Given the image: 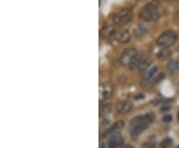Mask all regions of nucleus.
Instances as JSON below:
<instances>
[{"label": "nucleus", "mask_w": 179, "mask_h": 148, "mask_svg": "<svg viewBox=\"0 0 179 148\" xmlns=\"http://www.w3.org/2000/svg\"><path fill=\"white\" fill-rule=\"evenodd\" d=\"M153 119H154V116L151 113L134 117L131 122L129 133H131L132 137H137V136L140 135L147 128L148 125L153 121Z\"/></svg>", "instance_id": "nucleus-1"}, {"label": "nucleus", "mask_w": 179, "mask_h": 148, "mask_svg": "<svg viewBox=\"0 0 179 148\" xmlns=\"http://www.w3.org/2000/svg\"><path fill=\"white\" fill-rule=\"evenodd\" d=\"M139 18L145 22H154L159 19L158 8L154 3H149L140 10Z\"/></svg>", "instance_id": "nucleus-2"}, {"label": "nucleus", "mask_w": 179, "mask_h": 148, "mask_svg": "<svg viewBox=\"0 0 179 148\" xmlns=\"http://www.w3.org/2000/svg\"><path fill=\"white\" fill-rule=\"evenodd\" d=\"M177 40V35L173 31H166L157 38L156 45L160 48H168L172 46Z\"/></svg>", "instance_id": "nucleus-3"}, {"label": "nucleus", "mask_w": 179, "mask_h": 148, "mask_svg": "<svg viewBox=\"0 0 179 148\" xmlns=\"http://www.w3.org/2000/svg\"><path fill=\"white\" fill-rule=\"evenodd\" d=\"M132 19V11L131 9H122L115 15L113 21L118 26H124L128 24Z\"/></svg>", "instance_id": "nucleus-4"}, {"label": "nucleus", "mask_w": 179, "mask_h": 148, "mask_svg": "<svg viewBox=\"0 0 179 148\" xmlns=\"http://www.w3.org/2000/svg\"><path fill=\"white\" fill-rule=\"evenodd\" d=\"M137 56H138V53L135 49H133V48L127 49V50L123 51V53L121 56V63L123 66H128L129 67Z\"/></svg>", "instance_id": "nucleus-5"}, {"label": "nucleus", "mask_w": 179, "mask_h": 148, "mask_svg": "<svg viewBox=\"0 0 179 148\" xmlns=\"http://www.w3.org/2000/svg\"><path fill=\"white\" fill-rule=\"evenodd\" d=\"M149 62L148 60L146 59L145 57L143 56H138L135 58L134 61L132 63V65L129 66V68H131L132 70H139V71H143L144 69L147 68Z\"/></svg>", "instance_id": "nucleus-6"}, {"label": "nucleus", "mask_w": 179, "mask_h": 148, "mask_svg": "<svg viewBox=\"0 0 179 148\" xmlns=\"http://www.w3.org/2000/svg\"><path fill=\"white\" fill-rule=\"evenodd\" d=\"M122 134L117 131V132H113L111 134L110 138L107 141V146L108 148H119L122 144Z\"/></svg>", "instance_id": "nucleus-7"}, {"label": "nucleus", "mask_w": 179, "mask_h": 148, "mask_svg": "<svg viewBox=\"0 0 179 148\" xmlns=\"http://www.w3.org/2000/svg\"><path fill=\"white\" fill-rule=\"evenodd\" d=\"M157 71H158V69H157V67H151L149 70L146 71L145 75L142 76V81H140V83H142V85L143 86H149L151 83L153 81V79L155 75L157 74Z\"/></svg>", "instance_id": "nucleus-8"}, {"label": "nucleus", "mask_w": 179, "mask_h": 148, "mask_svg": "<svg viewBox=\"0 0 179 148\" xmlns=\"http://www.w3.org/2000/svg\"><path fill=\"white\" fill-rule=\"evenodd\" d=\"M115 39H116L118 43L126 44V43L129 42V40H131V35H129L128 31H127V30L118 31V32L116 33Z\"/></svg>", "instance_id": "nucleus-9"}, {"label": "nucleus", "mask_w": 179, "mask_h": 148, "mask_svg": "<svg viewBox=\"0 0 179 148\" xmlns=\"http://www.w3.org/2000/svg\"><path fill=\"white\" fill-rule=\"evenodd\" d=\"M112 94V87L110 84H104L101 86L100 95L102 100H107V98L111 97Z\"/></svg>", "instance_id": "nucleus-10"}, {"label": "nucleus", "mask_w": 179, "mask_h": 148, "mask_svg": "<svg viewBox=\"0 0 179 148\" xmlns=\"http://www.w3.org/2000/svg\"><path fill=\"white\" fill-rule=\"evenodd\" d=\"M116 108L118 112H127L132 109V103L128 101H118L116 106Z\"/></svg>", "instance_id": "nucleus-11"}, {"label": "nucleus", "mask_w": 179, "mask_h": 148, "mask_svg": "<svg viewBox=\"0 0 179 148\" xmlns=\"http://www.w3.org/2000/svg\"><path fill=\"white\" fill-rule=\"evenodd\" d=\"M116 33L117 32L115 28H112V27H105V28L102 30L101 34H102V37L104 38H110V37H115Z\"/></svg>", "instance_id": "nucleus-12"}, {"label": "nucleus", "mask_w": 179, "mask_h": 148, "mask_svg": "<svg viewBox=\"0 0 179 148\" xmlns=\"http://www.w3.org/2000/svg\"><path fill=\"white\" fill-rule=\"evenodd\" d=\"M167 69L171 74H175L179 72V61L177 60H173L169 64L167 65Z\"/></svg>", "instance_id": "nucleus-13"}, {"label": "nucleus", "mask_w": 179, "mask_h": 148, "mask_svg": "<svg viewBox=\"0 0 179 148\" xmlns=\"http://www.w3.org/2000/svg\"><path fill=\"white\" fill-rule=\"evenodd\" d=\"M123 125H124L123 121H117L116 123H113V125H112V127L107 131V133L112 134L113 132H117V131H118L119 129L123 127Z\"/></svg>", "instance_id": "nucleus-14"}, {"label": "nucleus", "mask_w": 179, "mask_h": 148, "mask_svg": "<svg viewBox=\"0 0 179 148\" xmlns=\"http://www.w3.org/2000/svg\"><path fill=\"white\" fill-rule=\"evenodd\" d=\"M168 56H170V52L166 48H163L159 53H157V58L160 60H165L168 58Z\"/></svg>", "instance_id": "nucleus-15"}, {"label": "nucleus", "mask_w": 179, "mask_h": 148, "mask_svg": "<svg viewBox=\"0 0 179 148\" xmlns=\"http://www.w3.org/2000/svg\"><path fill=\"white\" fill-rule=\"evenodd\" d=\"M145 33H146V30L144 28H142V27H137V28L134 30L135 37H142L145 34Z\"/></svg>", "instance_id": "nucleus-16"}, {"label": "nucleus", "mask_w": 179, "mask_h": 148, "mask_svg": "<svg viewBox=\"0 0 179 148\" xmlns=\"http://www.w3.org/2000/svg\"><path fill=\"white\" fill-rule=\"evenodd\" d=\"M172 143V140L169 139V138H166L164 140H162L161 141V143H160V148H168Z\"/></svg>", "instance_id": "nucleus-17"}, {"label": "nucleus", "mask_w": 179, "mask_h": 148, "mask_svg": "<svg viewBox=\"0 0 179 148\" xmlns=\"http://www.w3.org/2000/svg\"><path fill=\"white\" fill-rule=\"evenodd\" d=\"M171 120H172V116H169V114H168V116H163V121H164V122H170Z\"/></svg>", "instance_id": "nucleus-18"}, {"label": "nucleus", "mask_w": 179, "mask_h": 148, "mask_svg": "<svg viewBox=\"0 0 179 148\" xmlns=\"http://www.w3.org/2000/svg\"><path fill=\"white\" fill-rule=\"evenodd\" d=\"M144 96L142 95H139L138 96H135V100H139V98H143Z\"/></svg>", "instance_id": "nucleus-19"}, {"label": "nucleus", "mask_w": 179, "mask_h": 148, "mask_svg": "<svg viewBox=\"0 0 179 148\" xmlns=\"http://www.w3.org/2000/svg\"><path fill=\"white\" fill-rule=\"evenodd\" d=\"M124 148H133V147H132V145H127V146L124 147Z\"/></svg>", "instance_id": "nucleus-20"}, {"label": "nucleus", "mask_w": 179, "mask_h": 148, "mask_svg": "<svg viewBox=\"0 0 179 148\" xmlns=\"http://www.w3.org/2000/svg\"><path fill=\"white\" fill-rule=\"evenodd\" d=\"M177 119L179 120V111H178V114H177Z\"/></svg>", "instance_id": "nucleus-21"}, {"label": "nucleus", "mask_w": 179, "mask_h": 148, "mask_svg": "<svg viewBox=\"0 0 179 148\" xmlns=\"http://www.w3.org/2000/svg\"><path fill=\"white\" fill-rule=\"evenodd\" d=\"M175 1H176V2H178V3H179V0H175Z\"/></svg>", "instance_id": "nucleus-22"}, {"label": "nucleus", "mask_w": 179, "mask_h": 148, "mask_svg": "<svg viewBox=\"0 0 179 148\" xmlns=\"http://www.w3.org/2000/svg\"><path fill=\"white\" fill-rule=\"evenodd\" d=\"M101 148H105V147H104V146H102V147H101Z\"/></svg>", "instance_id": "nucleus-23"}, {"label": "nucleus", "mask_w": 179, "mask_h": 148, "mask_svg": "<svg viewBox=\"0 0 179 148\" xmlns=\"http://www.w3.org/2000/svg\"><path fill=\"white\" fill-rule=\"evenodd\" d=\"M176 148H179V146H177V147H176Z\"/></svg>", "instance_id": "nucleus-24"}]
</instances>
